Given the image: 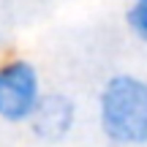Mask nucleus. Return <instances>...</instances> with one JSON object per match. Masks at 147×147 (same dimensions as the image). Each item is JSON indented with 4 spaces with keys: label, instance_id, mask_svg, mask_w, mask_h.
<instances>
[{
    "label": "nucleus",
    "instance_id": "20e7f679",
    "mask_svg": "<svg viewBox=\"0 0 147 147\" xmlns=\"http://www.w3.org/2000/svg\"><path fill=\"white\" fill-rule=\"evenodd\" d=\"M123 25L142 47H147V0H128L123 8Z\"/></svg>",
    "mask_w": 147,
    "mask_h": 147
},
{
    "label": "nucleus",
    "instance_id": "7ed1b4c3",
    "mask_svg": "<svg viewBox=\"0 0 147 147\" xmlns=\"http://www.w3.org/2000/svg\"><path fill=\"white\" fill-rule=\"evenodd\" d=\"M76 120H79V106L74 95L63 93V90H52V93L47 90L25 128L41 144H63L74 134Z\"/></svg>",
    "mask_w": 147,
    "mask_h": 147
},
{
    "label": "nucleus",
    "instance_id": "f257e3e1",
    "mask_svg": "<svg viewBox=\"0 0 147 147\" xmlns=\"http://www.w3.org/2000/svg\"><path fill=\"white\" fill-rule=\"evenodd\" d=\"M95 123L112 147H147V76L109 74L95 93Z\"/></svg>",
    "mask_w": 147,
    "mask_h": 147
},
{
    "label": "nucleus",
    "instance_id": "f03ea898",
    "mask_svg": "<svg viewBox=\"0 0 147 147\" xmlns=\"http://www.w3.org/2000/svg\"><path fill=\"white\" fill-rule=\"evenodd\" d=\"M44 93L47 87H44L41 68L30 57L11 55L0 60V123L27 125Z\"/></svg>",
    "mask_w": 147,
    "mask_h": 147
}]
</instances>
